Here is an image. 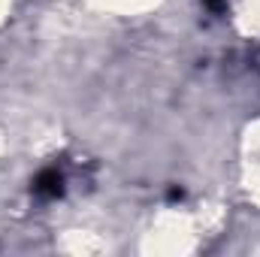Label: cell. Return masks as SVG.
<instances>
[{
    "instance_id": "cell-2",
    "label": "cell",
    "mask_w": 260,
    "mask_h": 257,
    "mask_svg": "<svg viewBox=\"0 0 260 257\" xmlns=\"http://www.w3.org/2000/svg\"><path fill=\"white\" fill-rule=\"evenodd\" d=\"M206 3H209V6H212V9H221V6H224V3H227V0H206Z\"/></svg>"
},
{
    "instance_id": "cell-1",
    "label": "cell",
    "mask_w": 260,
    "mask_h": 257,
    "mask_svg": "<svg viewBox=\"0 0 260 257\" xmlns=\"http://www.w3.org/2000/svg\"><path fill=\"white\" fill-rule=\"evenodd\" d=\"M34 194L43 197V200H55L64 194V176L58 170H43L37 179H34Z\"/></svg>"
}]
</instances>
